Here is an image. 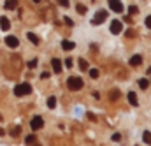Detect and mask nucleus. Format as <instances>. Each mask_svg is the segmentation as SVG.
Masks as SVG:
<instances>
[{"instance_id": "nucleus-1", "label": "nucleus", "mask_w": 151, "mask_h": 146, "mask_svg": "<svg viewBox=\"0 0 151 146\" xmlns=\"http://www.w3.org/2000/svg\"><path fill=\"white\" fill-rule=\"evenodd\" d=\"M67 86H69V90H72V92L81 90V88H83V79H81L79 76H70V77L67 79Z\"/></svg>"}, {"instance_id": "nucleus-2", "label": "nucleus", "mask_w": 151, "mask_h": 146, "mask_svg": "<svg viewBox=\"0 0 151 146\" xmlns=\"http://www.w3.org/2000/svg\"><path fill=\"white\" fill-rule=\"evenodd\" d=\"M14 93H16L18 97H23V95L32 93V86H30V83H21V85H16V86H14Z\"/></svg>"}, {"instance_id": "nucleus-3", "label": "nucleus", "mask_w": 151, "mask_h": 146, "mask_svg": "<svg viewBox=\"0 0 151 146\" xmlns=\"http://www.w3.org/2000/svg\"><path fill=\"white\" fill-rule=\"evenodd\" d=\"M106 20H107V12H106V11H99V12L95 14V18L91 20V25H95V27H97V25L104 23Z\"/></svg>"}, {"instance_id": "nucleus-4", "label": "nucleus", "mask_w": 151, "mask_h": 146, "mask_svg": "<svg viewBox=\"0 0 151 146\" xmlns=\"http://www.w3.org/2000/svg\"><path fill=\"white\" fill-rule=\"evenodd\" d=\"M30 127H32V130H39V129H42V127H44V120H42L40 116H34L32 121H30Z\"/></svg>"}, {"instance_id": "nucleus-5", "label": "nucleus", "mask_w": 151, "mask_h": 146, "mask_svg": "<svg viewBox=\"0 0 151 146\" xmlns=\"http://www.w3.org/2000/svg\"><path fill=\"white\" fill-rule=\"evenodd\" d=\"M109 9L113 12H123V4L119 0H109Z\"/></svg>"}, {"instance_id": "nucleus-6", "label": "nucleus", "mask_w": 151, "mask_h": 146, "mask_svg": "<svg viewBox=\"0 0 151 146\" xmlns=\"http://www.w3.org/2000/svg\"><path fill=\"white\" fill-rule=\"evenodd\" d=\"M111 32H113V34H121V32H123V23L118 21V20L111 21Z\"/></svg>"}, {"instance_id": "nucleus-7", "label": "nucleus", "mask_w": 151, "mask_h": 146, "mask_svg": "<svg viewBox=\"0 0 151 146\" xmlns=\"http://www.w3.org/2000/svg\"><path fill=\"white\" fill-rule=\"evenodd\" d=\"M5 44H7L9 48H18V44H19V40H18V37H14V35H9V37H5Z\"/></svg>"}, {"instance_id": "nucleus-8", "label": "nucleus", "mask_w": 151, "mask_h": 146, "mask_svg": "<svg viewBox=\"0 0 151 146\" xmlns=\"http://www.w3.org/2000/svg\"><path fill=\"white\" fill-rule=\"evenodd\" d=\"M128 64H130L132 67H139V65L142 64V56H141V55H134V56L128 60Z\"/></svg>"}, {"instance_id": "nucleus-9", "label": "nucleus", "mask_w": 151, "mask_h": 146, "mask_svg": "<svg viewBox=\"0 0 151 146\" xmlns=\"http://www.w3.org/2000/svg\"><path fill=\"white\" fill-rule=\"evenodd\" d=\"M51 65H53V71L56 74L62 72V60H58V58H53L51 60Z\"/></svg>"}, {"instance_id": "nucleus-10", "label": "nucleus", "mask_w": 151, "mask_h": 146, "mask_svg": "<svg viewBox=\"0 0 151 146\" xmlns=\"http://www.w3.org/2000/svg\"><path fill=\"white\" fill-rule=\"evenodd\" d=\"M0 28H2L4 32L11 28V21H9V20L5 18V16H2V18H0Z\"/></svg>"}, {"instance_id": "nucleus-11", "label": "nucleus", "mask_w": 151, "mask_h": 146, "mask_svg": "<svg viewBox=\"0 0 151 146\" xmlns=\"http://www.w3.org/2000/svg\"><path fill=\"white\" fill-rule=\"evenodd\" d=\"M18 7V0H7L5 4H4V9H7V11H12V9H16Z\"/></svg>"}, {"instance_id": "nucleus-12", "label": "nucleus", "mask_w": 151, "mask_h": 146, "mask_svg": "<svg viewBox=\"0 0 151 146\" xmlns=\"http://www.w3.org/2000/svg\"><path fill=\"white\" fill-rule=\"evenodd\" d=\"M128 102H130L132 106H137V104H139V100H137V95H135V92H130V93H128Z\"/></svg>"}, {"instance_id": "nucleus-13", "label": "nucleus", "mask_w": 151, "mask_h": 146, "mask_svg": "<svg viewBox=\"0 0 151 146\" xmlns=\"http://www.w3.org/2000/svg\"><path fill=\"white\" fill-rule=\"evenodd\" d=\"M62 48L67 49V51H70V49H74L76 48V44L74 42H70V40H62Z\"/></svg>"}, {"instance_id": "nucleus-14", "label": "nucleus", "mask_w": 151, "mask_h": 146, "mask_svg": "<svg viewBox=\"0 0 151 146\" xmlns=\"http://www.w3.org/2000/svg\"><path fill=\"white\" fill-rule=\"evenodd\" d=\"M27 37H28V40H30V42H34V44H39V42H40V40H39V37L35 35V34H32V32H28Z\"/></svg>"}, {"instance_id": "nucleus-15", "label": "nucleus", "mask_w": 151, "mask_h": 146, "mask_svg": "<svg viewBox=\"0 0 151 146\" xmlns=\"http://www.w3.org/2000/svg\"><path fill=\"white\" fill-rule=\"evenodd\" d=\"M77 64H79V69H81V71H88V62H86L84 58H79Z\"/></svg>"}, {"instance_id": "nucleus-16", "label": "nucleus", "mask_w": 151, "mask_h": 146, "mask_svg": "<svg viewBox=\"0 0 151 146\" xmlns=\"http://www.w3.org/2000/svg\"><path fill=\"white\" fill-rule=\"evenodd\" d=\"M150 86V81L146 79V77H142V79H139V88H142V90H146Z\"/></svg>"}, {"instance_id": "nucleus-17", "label": "nucleus", "mask_w": 151, "mask_h": 146, "mask_svg": "<svg viewBox=\"0 0 151 146\" xmlns=\"http://www.w3.org/2000/svg\"><path fill=\"white\" fill-rule=\"evenodd\" d=\"M47 108L49 109H55L56 108V97H49L47 99Z\"/></svg>"}, {"instance_id": "nucleus-18", "label": "nucleus", "mask_w": 151, "mask_h": 146, "mask_svg": "<svg viewBox=\"0 0 151 146\" xmlns=\"http://www.w3.org/2000/svg\"><path fill=\"white\" fill-rule=\"evenodd\" d=\"M35 141H37V137H35L34 134H30V136H27V139H25V143H27V145H34Z\"/></svg>"}, {"instance_id": "nucleus-19", "label": "nucleus", "mask_w": 151, "mask_h": 146, "mask_svg": "<svg viewBox=\"0 0 151 146\" xmlns=\"http://www.w3.org/2000/svg\"><path fill=\"white\" fill-rule=\"evenodd\" d=\"M76 9H77V12H79V14H86V5L77 4V5H76Z\"/></svg>"}, {"instance_id": "nucleus-20", "label": "nucleus", "mask_w": 151, "mask_h": 146, "mask_svg": "<svg viewBox=\"0 0 151 146\" xmlns=\"http://www.w3.org/2000/svg\"><path fill=\"white\" fill-rule=\"evenodd\" d=\"M142 141L148 143V145H151V132H144V134H142Z\"/></svg>"}, {"instance_id": "nucleus-21", "label": "nucleus", "mask_w": 151, "mask_h": 146, "mask_svg": "<svg viewBox=\"0 0 151 146\" xmlns=\"http://www.w3.org/2000/svg\"><path fill=\"white\" fill-rule=\"evenodd\" d=\"M19 132H21V127H14V129L11 130V136H12V137H18Z\"/></svg>"}, {"instance_id": "nucleus-22", "label": "nucleus", "mask_w": 151, "mask_h": 146, "mask_svg": "<svg viewBox=\"0 0 151 146\" xmlns=\"http://www.w3.org/2000/svg\"><path fill=\"white\" fill-rule=\"evenodd\" d=\"M128 12H130V16H132V14H137V12H139L137 5H130V7H128Z\"/></svg>"}, {"instance_id": "nucleus-23", "label": "nucleus", "mask_w": 151, "mask_h": 146, "mask_svg": "<svg viewBox=\"0 0 151 146\" xmlns=\"http://www.w3.org/2000/svg\"><path fill=\"white\" fill-rule=\"evenodd\" d=\"M27 67H28V69H35V67H37V60H35V58H34V60H30V62L27 64Z\"/></svg>"}, {"instance_id": "nucleus-24", "label": "nucleus", "mask_w": 151, "mask_h": 146, "mask_svg": "<svg viewBox=\"0 0 151 146\" xmlns=\"http://www.w3.org/2000/svg\"><path fill=\"white\" fill-rule=\"evenodd\" d=\"M116 99H119V92H118V90H113V92H111V100H116Z\"/></svg>"}, {"instance_id": "nucleus-25", "label": "nucleus", "mask_w": 151, "mask_h": 146, "mask_svg": "<svg viewBox=\"0 0 151 146\" xmlns=\"http://www.w3.org/2000/svg\"><path fill=\"white\" fill-rule=\"evenodd\" d=\"M113 141H114V143H119V141H121V134H118V132L113 134Z\"/></svg>"}, {"instance_id": "nucleus-26", "label": "nucleus", "mask_w": 151, "mask_h": 146, "mask_svg": "<svg viewBox=\"0 0 151 146\" xmlns=\"http://www.w3.org/2000/svg\"><path fill=\"white\" fill-rule=\"evenodd\" d=\"M90 76L91 77H99V71L97 69H90Z\"/></svg>"}, {"instance_id": "nucleus-27", "label": "nucleus", "mask_w": 151, "mask_h": 146, "mask_svg": "<svg viewBox=\"0 0 151 146\" xmlns=\"http://www.w3.org/2000/svg\"><path fill=\"white\" fill-rule=\"evenodd\" d=\"M125 35L128 37V39H132V37H134V30H132V28H128V30L125 32Z\"/></svg>"}, {"instance_id": "nucleus-28", "label": "nucleus", "mask_w": 151, "mask_h": 146, "mask_svg": "<svg viewBox=\"0 0 151 146\" xmlns=\"http://www.w3.org/2000/svg\"><path fill=\"white\" fill-rule=\"evenodd\" d=\"M63 21H65L69 27H74V23H72V20H70V18H63Z\"/></svg>"}, {"instance_id": "nucleus-29", "label": "nucleus", "mask_w": 151, "mask_h": 146, "mask_svg": "<svg viewBox=\"0 0 151 146\" xmlns=\"http://www.w3.org/2000/svg\"><path fill=\"white\" fill-rule=\"evenodd\" d=\"M65 67H69V69L72 67V58H67V60H65Z\"/></svg>"}, {"instance_id": "nucleus-30", "label": "nucleus", "mask_w": 151, "mask_h": 146, "mask_svg": "<svg viewBox=\"0 0 151 146\" xmlns=\"http://www.w3.org/2000/svg\"><path fill=\"white\" fill-rule=\"evenodd\" d=\"M58 4L63 5V7H69V0H58Z\"/></svg>"}, {"instance_id": "nucleus-31", "label": "nucleus", "mask_w": 151, "mask_h": 146, "mask_svg": "<svg viewBox=\"0 0 151 146\" xmlns=\"http://www.w3.org/2000/svg\"><path fill=\"white\" fill-rule=\"evenodd\" d=\"M40 79H49V72H42L40 74Z\"/></svg>"}, {"instance_id": "nucleus-32", "label": "nucleus", "mask_w": 151, "mask_h": 146, "mask_svg": "<svg viewBox=\"0 0 151 146\" xmlns=\"http://www.w3.org/2000/svg\"><path fill=\"white\" fill-rule=\"evenodd\" d=\"M86 116H88V118H90V120H91V121H95V120H97V118H95V114H93V113H88V114H86Z\"/></svg>"}, {"instance_id": "nucleus-33", "label": "nucleus", "mask_w": 151, "mask_h": 146, "mask_svg": "<svg viewBox=\"0 0 151 146\" xmlns=\"http://www.w3.org/2000/svg\"><path fill=\"white\" fill-rule=\"evenodd\" d=\"M146 27H148V28H151V16H148V18H146Z\"/></svg>"}, {"instance_id": "nucleus-34", "label": "nucleus", "mask_w": 151, "mask_h": 146, "mask_svg": "<svg viewBox=\"0 0 151 146\" xmlns=\"http://www.w3.org/2000/svg\"><path fill=\"white\" fill-rule=\"evenodd\" d=\"M4 134H5V130H4V129L0 127V136H4Z\"/></svg>"}, {"instance_id": "nucleus-35", "label": "nucleus", "mask_w": 151, "mask_h": 146, "mask_svg": "<svg viewBox=\"0 0 151 146\" xmlns=\"http://www.w3.org/2000/svg\"><path fill=\"white\" fill-rule=\"evenodd\" d=\"M34 2H35V4H39V2H40V0H34Z\"/></svg>"}, {"instance_id": "nucleus-36", "label": "nucleus", "mask_w": 151, "mask_h": 146, "mask_svg": "<svg viewBox=\"0 0 151 146\" xmlns=\"http://www.w3.org/2000/svg\"><path fill=\"white\" fill-rule=\"evenodd\" d=\"M34 146H40V145H37V143H34Z\"/></svg>"}, {"instance_id": "nucleus-37", "label": "nucleus", "mask_w": 151, "mask_h": 146, "mask_svg": "<svg viewBox=\"0 0 151 146\" xmlns=\"http://www.w3.org/2000/svg\"><path fill=\"white\" fill-rule=\"evenodd\" d=\"M0 120H2V116H0Z\"/></svg>"}]
</instances>
